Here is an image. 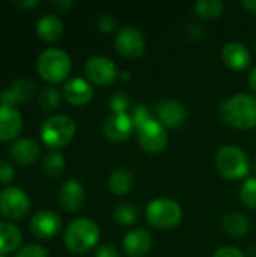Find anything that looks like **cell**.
<instances>
[{
	"label": "cell",
	"instance_id": "1",
	"mask_svg": "<svg viewBox=\"0 0 256 257\" xmlns=\"http://www.w3.org/2000/svg\"><path fill=\"white\" fill-rule=\"evenodd\" d=\"M219 119L237 130H250L256 126V98L249 93H237L225 99L219 110Z\"/></svg>",
	"mask_w": 256,
	"mask_h": 257
},
{
	"label": "cell",
	"instance_id": "2",
	"mask_svg": "<svg viewBox=\"0 0 256 257\" xmlns=\"http://www.w3.org/2000/svg\"><path fill=\"white\" fill-rule=\"evenodd\" d=\"M100 227L89 218H77L65 230V245L74 254H83L97 245Z\"/></svg>",
	"mask_w": 256,
	"mask_h": 257
},
{
	"label": "cell",
	"instance_id": "3",
	"mask_svg": "<svg viewBox=\"0 0 256 257\" xmlns=\"http://www.w3.org/2000/svg\"><path fill=\"white\" fill-rule=\"evenodd\" d=\"M216 167L225 179L240 181L249 175L250 163L241 148L226 145L220 148L216 155Z\"/></svg>",
	"mask_w": 256,
	"mask_h": 257
},
{
	"label": "cell",
	"instance_id": "4",
	"mask_svg": "<svg viewBox=\"0 0 256 257\" xmlns=\"http://www.w3.org/2000/svg\"><path fill=\"white\" fill-rule=\"evenodd\" d=\"M145 217L152 227L158 230H169L181 223L183 209L178 205V202L167 197H160L151 200L146 205Z\"/></svg>",
	"mask_w": 256,
	"mask_h": 257
},
{
	"label": "cell",
	"instance_id": "5",
	"mask_svg": "<svg viewBox=\"0 0 256 257\" xmlns=\"http://www.w3.org/2000/svg\"><path fill=\"white\" fill-rule=\"evenodd\" d=\"M36 68L39 75L48 83H59L71 72L69 56L59 48H48L38 57Z\"/></svg>",
	"mask_w": 256,
	"mask_h": 257
},
{
	"label": "cell",
	"instance_id": "6",
	"mask_svg": "<svg viewBox=\"0 0 256 257\" xmlns=\"http://www.w3.org/2000/svg\"><path fill=\"white\" fill-rule=\"evenodd\" d=\"M75 134V123L66 114L50 116L41 126L42 142L50 148H62L68 145Z\"/></svg>",
	"mask_w": 256,
	"mask_h": 257
},
{
	"label": "cell",
	"instance_id": "7",
	"mask_svg": "<svg viewBox=\"0 0 256 257\" xmlns=\"http://www.w3.org/2000/svg\"><path fill=\"white\" fill-rule=\"evenodd\" d=\"M136 134L140 148L148 154H160L167 146V131L157 120V117H152L145 125H142Z\"/></svg>",
	"mask_w": 256,
	"mask_h": 257
},
{
	"label": "cell",
	"instance_id": "8",
	"mask_svg": "<svg viewBox=\"0 0 256 257\" xmlns=\"http://www.w3.org/2000/svg\"><path fill=\"white\" fill-rule=\"evenodd\" d=\"M30 211L27 194L18 187H8L0 191V212L12 220L24 218Z\"/></svg>",
	"mask_w": 256,
	"mask_h": 257
},
{
	"label": "cell",
	"instance_id": "9",
	"mask_svg": "<svg viewBox=\"0 0 256 257\" xmlns=\"http://www.w3.org/2000/svg\"><path fill=\"white\" fill-rule=\"evenodd\" d=\"M146 42L142 32L133 26L122 27L115 36V48L119 54L128 59L140 57L145 51Z\"/></svg>",
	"mask_w": 256,
	"mask_h": 257
},
{
	"label": "cell",
	"instance_id": "10",
	"mask_svg": "<svg viewBox=\"0 0 256 257\" xmlns=\"http://www.w3.org/2000/svg\"><path fill=\"white\" fill-rule=\"evenodd\" d=\"M86 77L91 83L97 86H107L116 80L119 75L116 65L106 56H92L84 65Z\"/></svg>",
	"mask_w": 256,
	"mask_h": 257
},
{
	"label": "cell",
	"instance_id": "11",
	"mask_svg": "<svg viewBox=\"0 0 256 257\" xmlns=\"http://www.w3.org/2000/svg\"><path fill=\"white\" fill-rule=\"evenodd\" d=\"M155 114L157 120L164 128H180L187 120V108L183 102L175 99H161L155 104Z\"/></svg>",
	"mask_w": 256,
	"mask_h": 257
},
{
	"label": "cell",
	"instance_id": "12",
	"mask_svg": "<svg viewBox=\"0 0 256 257\" xmlns=\"http://www.w3.org/2000/svg\"><path fill=\"white\" fill-rule=\"evenodd\" d=\"M134 133V125L128 113H112L106 117L103 125L104 137L112 143H121L130 139Z\"/></svg>",
	"mask_w": 256,
	"mask_h": 257
},
{
	"label": "cell",
	"instance_id": "13",
	"mask_svg": "<svg viewBox=\"0 0 256 257\" xmlns=\"http://www.w3.org/2000/svg\"><path fill=\"white\" fill-rule=\"evenodd\" d=\"M62 229V221L59 215L53 211L44 209L36 212L30 220V230L36 238L48 239L56 236Z\"/></svg>",
	"mask_w": 256,
	"mask_h": 257
},
{
	"label": "cell",
	"instance_id": "14",
	"mask_svg": "<svg viewBox=\"0 0 256 257\" xmlns=\"http://www.w3.org/2000/svg\"><path fill=\"white\" fill-rule=\"evenodd\" d=\"M35 93V83L29 78H18L0 93V105L14 107L18 102L29 101Z\"/></svg>",
	"mask_w": 256,
	"mask_h": 257
},
{
	"label": "cell",
	"instance_id": "15",
	"mask_svg": "<svg viewBox=\"0 0 256 257\" xmlns=\"http://www.w3.org/2000/svg\"><path fill=\"white\" fill-rule=\"evenodd\" d=\"M222 60L232 71H246L250 66L252 57L247 47L241 42H228L222 50Z\"/></svg>",
	"mask_w": 256,
	"mask_h": 257
},
{
	"label": "cell",
	"instance_id": "16",
	"mask_svg": "<svg viewBox=\"0 0 256 257\" xmlns=\"http://www.w3.org/2000/svg\"><path fill=\"white\" fill-rule=\"evenodd\" d=\"M152 236L148 230L139 227L130 230L124 238V251L130 257H143L151 251Z\"/></svg>",
	"mask_w": 256,
	"mask_h": 257
},
{
	"label": "cell",
	"instance_id": "17",
	"mask_svg": "<svg viewBox=\"0 0 256 257\" xmlns=\"http://www.w3.org/2000/svg\"><path fill=\"white\" fill-rule=\"evenodd\" d=\"M94 90L92 86L89 84L88 80L81 77H74L69 78L63 84V96L66 98L68 102L74 105H84L92 99Z\"/></svg>",
	"mask_w": 256,
	"mask_h": 257
},
{
	"label": "cell",
	"instance_id": "18",
	"mask_svg": "<svg viewBox=\"0 0 256 257\" xmlns=\"http://www.w3.org/2000/svg\"><path fill=\"white\" fill-rule=\"evenodd\" d=\"M59 200L66 211H78L84 202V188L81 182L75 178L63 182L59 190Z\"/></svg>",
	"mask_w": 256,
	"mask_h": 257
},
{
	"label": "cell",
	"instance_id": "19",
	"mask_svg": "<svg viewBox=\"0 0 256 257\" xmlns=\"http://www.w3.org/2000/svg\"><path fill=\"white\" fill-rule=\"evenodd\" d=\"M23 117L15 107L0 105V140H11L20 134Z\"/></svg>",
	"mask_w": 256,
	"mask_h": 257
},
{
	"label": "cell",
	"instance_id": "20",
	"mask_svg": "<svg viewBox=\"0 0 256 257\" xmlns=\"http://www.w3.org/2000/svg\"><path fill=\"white\" fill-rule=\"evenodd\" d=\"M39 154L41 148L32 139H20L9 146V155L18 164H30L38 160Z\"/></svg>",
	"mask_w": 256,
	"mask_h": 257
},
{
	"label": "cell",
	"instance_id": "21",
	"mask_svg": "<svg viewBox=\"0 0 256 257\" xmlns=\"http://www.w3.org/2000/svg\"><path fill=\"white\" fill-rule=\"evenodd\" d=\"M36 32L44 41L53 42V41H57L63 35V23L57 15L47 14L39 18L36 24Z\"/></svg>",
	"mask_w": 256,
	"mask_h": 257
},
{
	"label": "cell",
	"instance_id": "22",
	"mask_svg": "<svg viewBox=\"0 0 256 257\" xmlns=\"http://www.w3.org/2000/svg\"><path fill=\"white\" fill-rule=\"evenodd\" d=\"M109 190L115 196H127L134 187V175L128 169H116L109 176Z\"/></svg>",
	"mask_w": 256,
	"mask_h": 257
},
{
	"label": "cell",
	"instance_id": "23",
	"mask_svg": "<svg viewBox=\"0 0 256 257\" xmlns=\"http://www.w3.org/2000/svg\"><path fill=\"white\" fill-rule=\"evenodd\" d=\"M222 229L231 236H243L249 232L250 221L241 212H229L222 220Z\"/></svg>",
	"mask_w": 256,
	"mask_h": 257
},
{
	"label": "cell",
	"instance_id": "24",
	"mask_svg": "<svg viewBox=\"0 0 256 257\" xmlns=\"http://www.w3.org/2000/svg\"><path fill=\"white\" fill-rule=\"evenodd\" d=\"M21 242L20 229L8 221H0V254L15 250Z\"/></svg>",
	"mask_w": 256,
	"mask_h": 257
},
{
	"label": "cell",
	"instance_id": "25",
	"mask_svg": "<svg viewBox=\"0 0 256 257\" xmlns=\"http://www.w3.org/2000/svg\"><path fill=\"white\" fill-rule=\"evenodd\" d=\"M225 9V3L222 0H198L193 5V11L199 18L213 20L222 15Z\"/></svg>",
	"mask_w": 256,
	"mask_h": 257
},
{
	"label": "cell",
	"instance_id": "26",
	"mask_svg": "<svg viewBox=\"0 0 256 257\" xmlns=\"http://www.w3.org/2000/svg\"><path fill=\"white\" fill-rule=\"evenodd\" d=\"M42 169L47 175L50 176H59L63 169H65V158L60 152H48L44 157L42 161Z\"/></svg>",
	"mask_w": 256,
	"mask_h": 257
},
{
	"label": "cell",
	"instance_id": "27",
	"mask_svg": "<svg viewBox=\"0 0 256 257\" xmlns=\"http://www.w3.org/2000/svg\"><path fill=\"white\" fill-rule=\"evenodd\" d=\"M137 208L131 203H122L113 211V220L121 226H131L137 220Z\"/></svg>",
	"mask_w": 256,
	"mask_h": 257
},
{
	"label": "cell",
	"instance_id": "28",
	"mask_svg": "<svg viewBox=\"0 0 256 257\" xmlns=\"http://www.w3.org/2000/svg\"><path fill=\"white\" fill-rule=\"evenodd\" d=\"M60 104V93L56 87L53 86H47L41 90L39 95V105L45 113H50L53 110H56Z\"/></svg>",
	"mask_w": 256,
	"mask_h": 257
},
{
	"label": "cell",
	"instance_id": "29",
	"mask_svg": "<svg viewBox=\"0 0 256 257\" xmlns=\"http://www.w3.org/2000/svg\"><path fill=\"white\" fill-rule=\"evenodd\" d=\"M240 200L250 209H256V178H247L240 188Z\"/></svg>",
	"mask_w": 256,
	"mask_h": 257
},
{
	"label": "cell",
	"instance_id": "30",
	"mask_svg": "<svg viewBox=\"0 0 256 257\" xmlns=\"http://www.w3.org/2000/svg\"><path fill=\"white\" fill-rule=\"evenodd\" d=\"M130 117H131V120H133L134 131H137L142 125H145V123H146L148 120H151L154 116L151 114L149 108H148L145 104H136V105L131 108Z\"/></svg>",
	"mask_w": 256,
	"mask_h": 257
},
{
	"label": "cell",
	"instance_id": "31",
	"mask_svg": "<svg viewBox=\"0 0 256 257\" xmlns=\"http://www.w3.org/2000/svg\"><path fill=\"white\" fill-rule=\"evenodd\" d=\"M109 107L112 108V113H127L130 108V98L122 92H116L110 96Z\"/></svg>",
	"mask_w": 256,
	"mask_h": 257
},
{
	"label": "cell",
	"instance_id": "32",
	"mask_svg": "<svg viewBox=\"0 0 256 257\" xmlns=\"http://www.w3.org/2000/svg\"><path fill=\"white\" fill-rule=\"evenodd\" d=\"M97 27L104 33H110L116 29V18L112 14H101L97 18Z\"/></svg>",
	"mask_w": 256,
	"mask_h": 257
},
{
	"label": "cell",
	"instance_id": "33",
	"mask_svg": "<svg viewBox=\"0 0 256 257\" xmlns=\"http://www.w3.org/2000/svg\"><path fill=\"white\" fill-rule=\"evenodd\" d=\"M15 257H47V250L39 245L30 244L23 247Z\"/></svg>",
	"mask_w": 256,
	"mask_h": 257
},
{
	"label": "cell",
	"instance_id": "34",
	"mask_svg": "<svg viewBox=\"0 0 256 257\" xmlns=\"http://www.w3.org/2000/svg\"><path fill=\"white\" fill-rule=\"evenodd\" d=\"M15 170L11 163L0 160V184H9L14 179Z\"/></svg>",
	"mask_w": 256,
	"mask_h": 257
},
{
	"label": "cell",
	"instance_id": "35",
	"mask_svg": "<svg viewBox=\"0 0 256 257\" xmlns=\"http://www.w3.org/2000/svg\"><path fill=\"white\" fill-rule=\"evenodd\" d=\"M95 257H121V253L118 251L116 247L109 245V244H103L97 248Z\"/></svg>",
	"mask_w": 256,
	"mask_h": 257
},
{
	"label": "cell",
	"instance_id": "36",
	"mask_svg": "<svg viewBox=\"0 0 256 257\" xmlns=\"http://www.w3.org/2000/svg\"><path fill=\"white\" fill-rule=\"evenodd\" d=\"M202 33H204V29H202V26L199 23H189L187 27H186V35L192 41L199 39L202 36Z\"/></svg>",
	"mask_w": 256,
	"mask_h": 257
},
{
	"label": "cell",
	"instance_id": "37",
	"mask_svg": "<svg viewBox=\"0 0 256 257\" xmlns=\"http://www.w3.org/2000/svg\"><path fill=\"white\" fill-rule=\"evenodd\" d=\"M213 257H246L243 254L241 250L235 248V247H220L219 250H216Z\"/></svg>",
	"mask_w": 256,
	"mask_h": 257
},
{
	"label": "cell",
	"instance_id": "38",
	"mask_svg": "<svg viewBox=\"0 0 256 257\" xmlns=\"http://www.w3.org/2000/svg\"><path fill=\"white\" fill-rule=\"evenodd\" d=\"M50 5L54 9H57L59 12H65V11H68L72 6V2L71 0H51Z\"/></svg>",
	"mask_w": 256,
	"mask_h": 257
},
{
	"label": "cell",
	"instance_id": "39",
	"mask_svg": "<svg viewBox=\"0 0 256 257\" xmlns=\"http://www.w3.org/2000/svg\"><path fill=\"white\" fill-rule=\"evenodd\" d=\"M240 5L249 12H256V0H241Z\"/></svg>",
	"mask_w": 256,
	"mask_h": 257
},
{
	"label": "cell",
	"instance_id": "40",
	"mask_svg": "<svg viewBox=\"0 0 256 257\" xmlns=\"http://www.w3.org/2000/svg\"><path fill=\"white\" fill-rule=\"evenodd\" d=\"M18 8H33L38 5V0H27V2H12Z\"/></svg>",
	"mask_w": 256,
	"mask_h": 257
},
{
	"label": "cell",
	"instance_id": "41",
	"mask_svg": "<svg viewBox=\"0 0 256 257\" xmlns=\"http://www.w3.org/2000/svg\"><path fill=\"white\" fill-rule=\"evenodd\" d=\"M249 86H250V89L256 93V66L250 71V74H249Z\"/></svg>",
	"mask_w": 256,
	"mask_h": 257
},
{
	"label": "cell",
	"instance_id": "42",
	"mask_svg": "<svg viewBox=\"0 0 256 257\" xmlns=\"http://www.w3.org/2000/svg\"><path fill=\"white\" fill-rule=\"evenodd\" d=\"M119 77H121L122 80H128V78H130V74H128V71H122V74H121Z\"/></svg>",
	"mask_w": 256,
	"mask_h": 257
},
{
	"label": "cell",
	"instance_id": "43",
	"mask_svg": "<svg viewBox=\"0 0 256 257\" xmlns=\"http://www.w3.org/2000/svg\"><path fill=\"white\" fill-rule=\"evenodd\" d=\"M253 169H255V173H256V160H255V164H253Z\"/></svg>",
	"mask_w": 256,
	"mask_h": 257
},
{
	"label": "cell",
	"instance_id": "44",
	"mask_svg": "<svg viewBox=\"0 0 256 257\" xmlns=\"http://www.w3.org/2000/svg\"><path fill=\"white\" fill-rule=\"evenodd\" d=\"M0 257H6V256H5V254H0Z\"/></svg>",
	"mask_w": 256,
	"mask_h": 257
}]
</instances>
